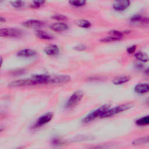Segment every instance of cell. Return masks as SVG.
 <instances>
[{"label":"cell","instance_id":"1","mask_svg":"<svg viewBox=\"0 0 149 149\" xmlns=\"http://www.w3.org/2000/svg\"><path fill=\"white\" fill-rule=\"evenodd\" d=\"M109 108V105H104L101 107H100L99 108L94 110V111L90 113L88 115H87L84 119L83 122L85 123H88L90 122H91L92 120L95 119L96 118L98 117H101L102 115Z\"/></svg>","mask_w":149,"mask_h":149},{"label":"cell","instance_id":"2","mask_svg":"<svg viewBox=\"0 0 149 149\" xmlns=\"http://www.w3.org/2000/svg\"><path fill=\"white\" fill-rule=\"evenodd\" d=\"M132 105L130 104H122L116 107H115L112 108H109L102 115L101 118H107L112 116L116 114L126 111L130 108H132Z\"/></svg>","mask_w":149,"mask_h":149},{"label":"cell","instance_id":"3","mask_svg":"<svg viewBox=\"0 0 149 149\" xmlns=\"http://www.w3.org/2000/svg\"><path fill=\"white\" fill-rule=\"evenodd\" d=\"M83 96V93L81 91L78 90L75 91L68 99L66 104V107L70 108L76 106L80 101Z\"/></svg>","mask_w":149,"mask_h":149},{"label":"cell","instance_id":"4","mask_svg":"<svg viewBox=\"0 0 149 149\" xmlns=\"http://www.w3.org/2000/svg\"><path fill=\"white\" fill-rule=\"evenodd\" d=\"M38 84L37 81L33 77L31 79H25L13 81L9 84L10 87H22Z\"/></svg>","mask_w":149,"mask_h":149},{"label":"cell","instance_id":"5","mask_svg":"<svg viewBox=\"0 0 149 149\" xmlns=\"http://www.w3.org/2000/svg\"><path fill=\"white\" fill-rule=\"evenodd\" d=\"M22 31L16 29L6 28L1 29L0 30V36L1 37H17L22 35Z\"/></svg>","mask_w":149,"mask_h":149},{"label":"cell","instance_id":"6","mask_svg":"<svg viewBox=\"0 0 149 149\" xmlns=\"http://www.w3.org/2000/svg\"><path fill=\"white\" fill-rule=\"evenodd\" d=\"M53 118V114L52 113H47L38 118L35 125V127L41 126L47 123H48Z\"/></svg>","mask_w":149,"mask_h":149},{"label":"cell","instance_id":"7","mask_svg":"<svg viewBox=\"0 0 149 149\" xmlns=\"http://www.w3.org/2000/svg\"><path fill=\"white\" fill-rule=\"evenodd\" d=\"M130 5L129 1H117L113 3V8L118 11H122L126 9Z\"/></svg>","mask_w":149,"mask_h":149},{"label":"cell","instance_id":"8","mask_svg":"<svg viewBox=\"0 0 149 149\" xmlns=\"http://www.w3.org/2000/svg\"><path fill=\"white\" fill-rule=\"evenodd\" d=\"M44 23L37 20H29L23 23V26L30 29H37L42 27Z\"/></svg>","mask_w":149,"mask_h":149},{"label":"cell","instance_id":"9","mask_svg":"<svg viewBox=\"0 0 149 149\" xmlns=\"http://www.w3.org/2000/svg\"><path fill=\"white\" fill-rule=\"evenodd\" d=\"M70 80V77L67 75H61L51 77L49 83H65Z\"/></svg>","mask_w":149,"mask_h":149},{"label":"cell","instance_id":"10","mask_svg":"<svg viewBox=\"0 0 149 149\" xmlns=\"http://www.w3.org/2000/svg\"><path fill=\"white\" fill-rule=\"evenodd\" d=\"M134 91L141 94L149 93V83H141L136 84L134 87Z\"/></svg>","mask_w":149,"mask_h":149},{"label":"cell","instance_id":"11","mask_svg":"<svg viewBox=\"0 0 149 149\" xmlns=\"http://www.w3.org/2000/svg\"><path fill=\"white\" fill-rule=\"evenodd\" d=\"M44 51L45 54L48 55H51V56H55L58 54L59 52V49L58 47L55 44H51L49 45L47 47H46Z\"/></svg>","mask_w":149,"mask_h":149},{"label":"cell","instance_id":"12","mask_svg":"<svg viewBox=\"0 0 149 149\" xmlns=\"http://www.w3.org/2000/svg\"><path fill=\"white\" fill-rule=\"evenodd\" d=\"M50 29L54 31L62 32L68 29V26L63 23H55L50 26Z\"/></svg>","mask_w":149,"mask_h":149},{"label":"cell","instance_id":"13","mask_svg":"<svg viewBox=\"0 0 149 149\" xmlns=\"http://www.w3.org/2000/svg\"><path fill=\"white\" fill-rule=\"evenodd\" d=\"M36 52L34 50L31 49H24L17 52V55L19 57H32L36 55Z\"/></svg>","mask_w":149,"mask_h":149},{"label":"cell","instance_id":"14","mask_svg":"<svg viewBox=\"0 0 149 149\" xmlns=\"http://www.w3.org/2000/svg\"><path fill=\"white\" fill-rule=\"evenodd\" d=\"M130 77L129 76H119L115 78L112 80V82L115 85H120V84H122L123 83H127L130 80Z\"/></svg>","mask_w":149,"mask_h":149},{"label":"cell","instance_id":"15","mask_svg":"<svg viewBox=\"0 0 149 149\" xmlns=\"http://www.w3.org/2000/svg\"><path fill=\"white\" fill-rule=\"evenodd\" d=\"M36 34L37 37L42 40H52L53 37L47 33V32L42 30H37L36 31Z\"/></svg>","mask_w":149,"mask_h":149},{"label":"cell","instance_id":"16","mask_svg":"<svg viewBox=\"0 0 149 149\" xmlns=\"http://www.w3.org/2000/svg\"><path fill=\"white\" fill-rule=\"evenodd\" d=\"M134 56L137 59L141 62H147L149 61V56L147 54L143 52H138L135 54Z\"/></svg>","mask_w":149,"mask_h":149},{"label":"cell","instance_id":"17","mask_svg":"<svg viewBox=\"0 0 149 149\" xmlns=\"http://www.w3.org/2000/svg\"><path fill=\"white\" fill-rule=\"evenodd\" d=\"M148 143H149V136L136 139L133 141L132 143L134 145H141Z\"/></svg>","mask_w":149,"mask_h":149},{"label":"cell","instance_id":"18","mask_svg":"<svg viewBox=\"0 0 149 149\" xmlns=\"http://www.w3.org/2000/svg\"><path fill=\"white\" fill-rule=\"evenodd\" d=\"M131 21L133 22H140L142 23H148L149 18L143 17L140 16H134L131 18Z\"/></svg>","mask_w":149,"mask_h":149},{"label":"cell","instance_id":"19","mask_svg":"<svg viewBox=\"0 0 149 149\" xmlns=\"http://www.w3.org/2000/svg\"><path fill=\"white\" fill-rule=\"evenodd\" d=\"M122 37H119V36H116L112 35L109 37H106L101 40V41L104 42H113V41H116L121 40Z\"/></svg>","mask_w":149,"mask_h":149},{"label":"cell","instance_id":"20","mask_svg":"<svg viewBox=\"0 0 149 149\" xmlns=\"http://www.w3.org/2000/svg\"><path fill=\"white\" fill-rule=\"evenodd\" d=\"M136 123L137 125H140V126L148 125H149V115L143 116L137 119Z\"/></svg>","mask_w":149,"mask_h":149},{"label":"cell","instance_id":"21","mask_svg":"<svg viewBox=\"0 0 149 149\" xmlns=\"http://www.w3.org/2000/svg\"><path fill=\"white\" fill-rule=\"evenodd\" d=\"M77 24L83 28H89L91 26V23L87 20H80L77 22Z\"/></svg>","mask_w":149,"mask_h":149},{"label":"cell","instance_id":"22","mask_svg":"<svg viewBox=\"0 0 149 149\" xmlns=\"http://www.w3.org/2000/svg\"><path fill=\"white\" fill-rule=\"evenodd\" d=\"M69 3L72 6L79 7L84 5L86 2L85 1H69Z\"/></svg>","mask_w":149,"mask_h":149},{"label":"cell","instance_id":"23","mask_svg":"<svg viewBox=\"0 0 149 149\" xmlns=\"http://www.w3.org/2000/svg\"><path fill=\"white\" fill-rule=\"evenodd\" d=\"M45 3L43 1H35L30 4V7L32 8H38L42 6Z\"/></svg>","mask_w":149,"mask_h":149},{"label":"cell","instance_id":"24","mask_svg":"<svg viewBox=\"0 0 149 149\" xmlns=\"http://www.w3.org/2000/svg\"><path fill=\"white\" fill-rule=\"evenodd\" d=\"M52 18L53 19H55V20H56L58 21H63V20L68 19L66 16H65L63 15H61V14H55L52 16Z\"/></svg>","mask_w":149,"mask_h":149},{"label":"cell","instance_id":"25","mask_svg":"<svg viewBox=\"0 0 149 149\" xmlns=\"http://www.w3.org/2000/svg\"><path fill=\"white\" fill-rule=\"evenodd\" d=\"M12 5L16 8H20L21 7H22L24 5V2L21 1H13L11 2Z\"/></svg>","mask_w":149,"mask_h":149},{"label":"cell","instance_id":"26","mask_svg":"<svg viewBox=\"0 0 149 149\" xmlns=\"http://www.w3.org/2000/svg\"><path fill=\"white\" fill-rule=\"evenodd\" d=\"M111 148L110 144H102L93 147L90 149H109Z\"/></svg>","mask_w":149,"mask_h":149},{"label":"cell","instance_id":"27","mask_svg":"<svg viewBox=\"0 0 149 149\" xmlns=\"http://www.w3.org/2000/svg\"><path fill=\"white\" fill-rule=\"evenodd\" d=\"M136 48V45H132L131 47H129L127 49V52L129 54H132L133 53Z\"/></svg>","mask_w":149,"mask_h":149},{"label":"cell","instance_id":"28","mask_svg":"<svg viewBox=\"0 0 149 149\" xmlns=\"http://www.w3.org/2000/svg\"><path fill=\"white\" fill-rule=\"evenodd\" d=\"M86 46L83 45H79L77 46H76L74 48V49L77 50V51H83L84 50L86 49Z\"/></svg>","mask_w":149,"mask_h":149},{"label":"cell","instance_id":"29","mask_svg":"<svg viewBox=\"0 0 149 149\" xmlns=\"http://www.w3.org/2000/svg\"><path fill=\"white\" fill-rule=\"evenodd\" d=\"M144 74L148 76H149V68L146 69L144 71Z\"/></svg>","mask_w":149,"mask_h":149},{"label":"cell","instance_id":"30","mask_svg":"<svg viewBox=\"0 0 149 149\" xmlns=\"http://www.w3.org/2000/svg\"><path fill=\"white\" fill-rule=\"evenodd\" d=\"M5 18H3V17H2V16H1V17H0V22H5Z\"/></svg>","mask_w":149,"mask_h":149},{"label":"cell","instance_id":"31","mask_svg":"<svg viewBox=\"0 0 149 149\" xmlns=\"http://www.w3.org/2000/svg\"><path fill=\"white\" fill-rule=\"evenodd\" d=\"M146 102H147V104H149V97H148V99L147 100V101H146Z\"/></svg>","mask_w":149,"mask_h":149},{"label":"cell","instance_id":"32","mask_svg":"<svg viewBox=\"0 0 149 149\" xmlns=\"http://www.w3.org/2000/svg\"><path fill=\"white\" fill-rule=\"evenodd\" d=\"M17 149H21V148H17Z\"/></svg>","mask_w":149,"mask_h":149}]
</instances>
